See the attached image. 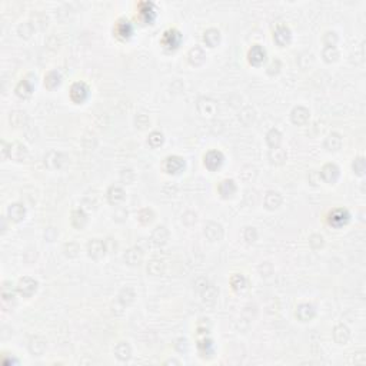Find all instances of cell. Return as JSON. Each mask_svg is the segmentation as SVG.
<instances>
[{"instance_id":"24","label":"cell","mask_w":366,"mask_h":366,"mask_svg":"<svg viewBox=\"0 0 366 366\" xmlns=\"http://www.w3.org/2000/svg\"><path fill=\"white\" fill-rule=\"evenodd\" d=\"M282 202H283V198L277 190H268L263 198V205L268 210H276L277 207H280Z\"/></svg>"},{"instance_id":"28","label":"cell","mask_w":366,"mask_h":366,"mask_svg":"<svg viewBox=\"0 0 366 366\" xmlns=\"http://www.w3.org/2000/svg\"><path fill=\"white\" fill-rule=\"evenodd\" d=\"M169 230L166 226H156L152 232V242L155 246H165L169 242Z\"/></svg>"},{"instance_id":"34","label":"cell","mask_w":366,"mask_h":366,"mask_svg":"<svg viewBox=\"0 0 366 366\" xmlns=\"http://www.w3.org/2000/svg\"><path fill=\"white\" fill-rule=\"evenodd\" d=\"M220 39H222V35L218 29L215 27H210L207 29L205 33H203V42L206 43V46L209 47H216V46L220 43Z\"/></svg>"},{"instance_id":"59","label":"cell","mask_w":366,"mask_h":366,"mask_svg":"<svg viewBox=\"0 0 366 366\" xmlns=\"http://www.w3.org/2000/svg\"><path fill=\"white\" fill-rule=\"evenodd\" d=\"M10 147H12V143H7L6 140H1V158L3 159L10 156Z\"/></svg>"},{"instance_id":"21","label":"cell","mask_w":366,"mask_h":366,"mask_svg":"<svg viewBox=\"0 0 366 366\" xmlns=\"http://www.w3.org/2000/svg\"><path fill=\"white\" fill-rule=\"evenodd\" d=\"M123 260L129 266H137L143 260V251L137 246H132L123 253Z\"/></svg>"},{"instance_id":"29","label":"cell","mask_w":366,"mask_h":366,"mask_svg":"<svg viewBox=\"0 0 366 366\" xmlns=\"http://www.w3.org/2000/svg\"><path fill=\"white\" fill-rule=\"evenodd\" d=\"M35 91V80H30L29 77H24L22 79L19 83H18V86H16V94L19 96V97H23V99H26V97H29V96H32V93Z\"/></svg>"},{"instance_id":"23","label":"cell","mask_w":366,"mask_h":366,"mask_svg":"<svg viewBox=\"0 0 366 366\" xmlns=\"http://www.w3.org/2000/svg\"><path fill=\"white\" fill-rule=\"evenodd\" d=\"M70 223H72V226L74 229L82 230V229L88 225V213H86L82 207H77V209L72 210Z\"/></svg>"},{"instance_id":"43","label":"cell","mask_w":366,"mask_h":366,"mask_svg":"<svg viewBox=\"0 0 366 366\" xmlns=\"http://www.w3.org/2000/svg\"><path fill=\"white\" fill-rule=\"evenodd\" d=\"M135 292H133V289L132 288H123L122 291H120V293H119V302L123 305V306H129L133 300H135Z\"/></svg>"},{"instance_id":"49","label":"cell","mask_w":366,"mask_h":366,"mask_svg":"<svg viewBox=\"0 0 366 366\" xmlns=\"http://www.w3.org/2000/svg\"><path fill=\"white\" fill-rule=\"evenodd\" d=\"M33 32H35V26L30 22L20 23L19 27H18V33H19V36L23 37V39H29L33 35Z\"/></svg>"},{"instance_id":"39","label":"cell","mask_w":366,"mask_h":366,"mask_svg":"<svg viewBox=\"0 0 366 366\" xmlns=\"http://www.w3.org/2000/svg\"><path fill=\"white\" fill-rule=\"evenodd\" d=\"M146 271H147V274H152V276H160L165 272V263L160 259H152V260H149V263L146 266Z\"/></svg>"},{"instance_id":"31","label":"cell","mask_w":366,"mask_h":366,"mask_svg":"<svg viewBox=\"0 0 366 366\" xmlns=\"http://www.w3.org/2000/svg\"><path fill=\"white\" fill-rule=\"evenodd\" d=\"M13 160L16 162H24V160L29 158V150L27 147L20 143V142H15L12 143V147H10V156Z\"/></svg>"},{"instance_id":"3","label":"cell","mask_w":366,"mask_h":366,"mask_svg":"<svg viewBox=\"0 0 366 366\" xmlns=\"http://www.w3.org/2000/svg\"><path fill=\"white\" fill-rule=\"evenodd\" d=\"M136 18L143 24H152L156 19V7L152 1H140L137 4Z\"/></svg>"},{"instance_id":"25","label":"cell","mask_w":366,"mask_h":366,"mask_svg":"<svg viewBox=\"0 0 366 366\" xmlns=\"http://www.w3.org/2000/svg\"><path fill=\"white\" fill-rule=\"evenodd\" d=\"M187 60L192 66H202L206 60L205 50L201 46H193L187 52Z\"/></svg>"},{"instance_id":"53","label":"cell","mask_w":366,"mask_h":366,"mask_svg":"<svg viewBox=\"0 0 366 366\" xmlns=\"http://www.w3.org/2000/svg\"><path fill=\"white\" fill-rule=\"evenodd\" d=\"M309 245L313 248V249H320L323 245H325V238L320 235V233H312L309 236Z\"/></svg>"},{"instance_id":"7","label":"cell","mask_w":366,"mask_h":366,"mask_svg":"<svg viewBox=\"0 0 366 366\" xmlns=\"http://www.w3.org/2000/svg\"><path fill=\"white\" fill-rule=\"evenodd\" d=\"M113 32L114 36H116L117 39H120V40H128V39L132 37V35H133V32H135V26H133V23L130 22L129 19L122 18V19H119V20L116 22V24H114Z\"/></svg>"},{"instance_id":"19","label":"cell","mask_w":366,"mask_h":366,"mask_svg":"<svg viewBox=\"0 0 366 366\" xmlns=\"http://www.w3.org/2000/svg\"><path fill=\"white\" fill-rule=\"evenodd\" d=\"M106 199L109 202V205L112 206H119L125 199H126V192L123 190L122 186L113 184L108 189L106 192Z\"/></svg>"},{"instance_id":"10","label":"cell","mask_w":366,"mask_h":366,"mask_svg":"<svg viewBox=\"0 0 366 366\" xmlns=\"http://www.w3.org/2000/svg\"><path fill=\"white\" fill-rule=\"evenodd\" d=\"M274 43L280 47H285L292 42V30L286 24H277L274 30Z\"/></svg>"},{"instance_id":"17","label":"cell","mask_w":366,"mask_h":366,"mask_svg":"<svg viewBox=\"0 0 366 366\" xmlns=\"http://www.w3.org/2000/svg\"><path fill=\"white\" fill-rule=\"evenodd\" d=\"M196 108H198V112L205 117H212L218 112L216 102L212 100L210 97H201L196 103Z\"/></svg>"},{"instance_id":"44","label":"cell","mask_w":366,"mask_h":366,"mask_svg":"<svg viewBox=\"0 0 366 366\" xmlns=\"http://www.w3.org/2000/svg\"><path fill=\"white\" fill-rule=\"evenodd\" d=\"M322 42H323L325 47H336L338 42H339V36L335 30H328L322 36Z\"/></svg>"},{"instance_id":"20","label":"cell","mask_w":366,"mask_h":366,"mask_svg":"<svg viewBox=\"0 0 366 366\" xmlns=\"http://www.w3.org/2000/svg\"><path fill=\"white\" fill-rule=\"evenodd\" d=\"M311 119V112L305 106H295L291 110V120L296 126H303L309 122Z\"/></svg>"},{"instance_id":"6","label":"cell","mask_w":366,"mask_h":366,"mask_svg":"<svg viewBox=\"0 0 366 366\" xmlns=\"http://www.w3.org/2000/svg\"><path fill=\"white\" fill-rule=\"evenodd\" d=\"M319 176L322 178V181L328 184H335V183L339 181V176H341V169L336 163L333 162H329V163H325L322 166L319 172Z\"/></svg>"},{"instance_id":"1","label":"cell","mask_w":366,"mask_h":366,"mask_svg":"<svg viewBox=\"0 0 366 366\" xmlns=\"http://www.w3.org/2000/svg\"><path fill=\"white\" fill-rule=\"evenodd\" d=\"M160 45L167 52H175L176 49H179V46L182 45V33L175 27L165 30L162 35V39H160Z\"/></svg>"},{"instance_id":"12","label":"cell","mask_w":366,"mask_h":366,"mask_svg":"<svg viewBox=\"0 0 366 366\" xmlns=\"http://www.w3.org/2000/svg\"><path fill=\"white\" fill-rule=\"evenodd\" d=\"M295 316L300 322H311L316 316V308H315V305H312L309 302L299 303L296 306V311H295Z\"/></svg>"},{"instance_id":"9","label":"cell","mask_w":366,"mask_h":366,"mask_svg":"<svg viewBox=\"0 0 366 366\" xmlns=\"http://www.w3.org/2000/svg\"><path fill=\"white\" fill-rule=\"evenodd\" d=\"M225 162V155L218 150V149H212L209 152H206L205 156H203V165L206 166V169L209 170H218Z\"/></svg>"},{"instance_id":"56","label":"cell","mask_w":366,"mask_h":366,"mask_svg":"<svg viewBox=\"0 0 366 366\" xmlns=\"http://www.w3.org/2000/svg\"><path fill=\"white\" fill-rule=\"evenodd\" d=\"M182 222L186 226H193L198 222V215L195 212H192V210H187V212L183 213Z\"/></svg>"},{"instance_id":"5","label":"cell","mask_w":366,"mask_h":366,"mask_svg":"<svg viewBox=\"0 0 366 366\" xmlns=\"http://www.w3.org/2000/svg\"><path fill=\"white\" fill-rule=\"evenodd\" d=\"M89 94H91V89L85 82H74L70 86V91H69V96H70L72 102H74L77 105L86 102Z\"/></svg>"},{"instance_id":"35","label":"cell","mask_w":366,"mask_h":366,"mask_svg":"<svg viewBox=\"0 0 366 366\" xmlns=\"http://www.w3.org/2000/svg\"><path fill=\"white\" fill-rule=\"evenodd\" d=\"M62 83V74L57 70H50L45 74V88L49 91L56 89Z\"/></svg>"},{"instance_id":"14","label":"cell","mask_w":366,"mask_h":366,"mask_svg":"<svg viewBox=\"0 0 366 366\" xmlns=\"http://www.w3.org/2000/svg\"><path fill=\"white\" fill-rule=\"evenodd\" d=\"M203 233L209 242H220L223 239L225 230H223V226L218 222H207Z\"/></svg>"},{"instance_id":"54","label":"cell","mask_w":366,"mask_h":366,"mask_svg":"<svg viewBox=\"0 0 366 366\" xmlns=\"http://www.w3.org/2000/svg\"><path fill=\"white\" fill-rule=\"evenodd\" d=\"M210 329H212V323H210V320L207 319V318H203V319H199L198 322V326H196V330H198V333L199 335H207L209 332H210Z\"/></svg>"},{"instance_id":"61","label":"cell","mask_w":366,"mask_h":366,"mask_svg":"<svg viewBox=\"0 0 366 366\" xmlns=\"http://www.w3.org/2000/svg\"><path fill=\"white\" fill-rule=\"evenodd\" d=\"M6 229H7V226H6V218L3 216V218H1V233H4Z\"/></svg>"},{"instance_id":"32","label":"cell","mask_w":366,"mask_h":366,"mask_svg":"<svg viewBox=\"0 0 366 366\" xmlns=\"http://www.w3.org/2000/svg\"><path fill=\"white\" fill-rule=\"evenodd\" d=\"M46 341L40 336H33L30 341H29V352L33 355V356H42L46 352Z\"/></svg>"},{"instance_id":"57","label":"cell","mask_w":366,"mask_h":366,"mask_svg":"<svg viewBox=\"0 0 366 366\" xmlns=\"http://www.w3.org/2000/svg\"><path fill=\"white\" fill-rule=\"evenodd\" d=\"M128 219V209L126 207H117L113 213V220L117 223H123Z\"/></svg>"},{"instance_id":"37","label":"cell","mask_w":366,"mask_h":366,"mask_svg":"<svg viewBox=\"0 0 366 366\" xmlns=\"http://www.w3.org/2000/svg\"><path fill=\"white\" fill-rule=\"evenodd\" d=\"M266 145L269 146V149H274V147H279L280 143H282V133L279 129L276 128H272L268 133H266Z\"/></svg>"},{"instance_id":"33","label":"cell","mask_w":366,"mask_h":366,"mask_svg":"<svg viewBox=\"0 0 366 366\" xmlns=\"http://www.w3.org/2000/svg\"><path fill=\"white\" fill-rule=\"evenodd\" d=\"M268 158H269L271 165H274V166H282V165L288 160V153H286V150H285L283 147L279 146V147H274V149H271V150H269Z\"/></svg>"},{"instance_id":"40","label":"cell","mask_w":366,"mask_h":366,"mask_svg":"<svg viewBox=\"0 0 366 366\" xmlns=\"http://www.w3.org/2000/svg\"><path fill=\"white\" fill-rule=\"evenodd\" d=\"M201 295H202V299H203L205 303H215L216 299H218V295H219V291L215 288V285L209 283L205 289L201 292Z\"/></svg>"},{"instance_id":"18","label":"cell","mask_w":366,"mask_h":366,"mask_svg":"<svg viewBox=\"0 0 366 366\" xmlns=\"http://www.w3.org/2000/svg\"><path fill=\"white\" fill-rule=\"evenodd\" d=\"M196 348H198V352H199V356L203 358V359H210L213 358V353H215V343L210 338L207 336H203L201 338L198 343H196Z\"/></svg>"},{"instance_id":"36","label":"cell","mask_w":366,"mask_h":366,"mask_svg":"<svg viewBox=\"0 0 366 366\" xmlns=\"http://www.w3.org/2000/svg\"><path fill=\"white\" fill-rule=\"evenodd\" d=\"M229 283H230V288L235 292H242L248 286V279L245 277V274H233L230 276V279H229Z\"/></svg>"},{"instance_id":"60","label":"cell","mask_w":366,"mask_h":366,"mask_svg":"<svg viewBox=\"0 0 366 366\" xmlns=\"http://www.w3.org/2000/svg\"><path fill=\"white\" fill-rule=\"evenodd\" d=\"M175 346H176V349H178L179 352H183V350L186 352V350H187V341H186V339H178Z\"/></svg>"},{"instance_id":"27","label":"cell","mask_w":366,"mask_h":366,"mask_svg":"<svg viewBox=\"0 0 366 366\" xmlns=\"http://www.w3.org/2000/svg\"><path fill=\"white\" fill-rule=\"evenodd\" d=\"M332 335H333V339H335V342L338 343V345H346V343L349 342V339H350V329L346 325L339 323V325H336L333 328Z\"/></svg>"},{"instance_id":"47","label":"cell","mask_w":366,"mask_h":366,"mask_svg":"<svg viewBox=\"0 0 366 366\" xmlns=\"http://www.w3.org/2000/svg\"><path fill=\"white\" fill-rule=\"evenodd\" d=\"M352 170H353V173L358 175V176H364V175H365L366 162L364 156H359V158L353 159V162H352Z\"/></svg>"},{"instance_id":"41","label":"cell","mask_w":366,"mask_h":366,"mask_svg":"<svg viewBox=\"0 0 366 366\" xmlns=\"http://www.w3.org/2000/svg\"><path fill=\"white\" fill-rule=\"evenodd\" d=\"M322 59L326 63H335V62L339 60V50L336 47H323Z\"/></svg>"},{"instance_id":"48","label":"cell","mask_w":366,"mask_h":366,"mask_svg":"<svg viewBox=\"0 0 366 366\" xmlns=\"http://www.w3.org/2000/svg\"><path fill=\"white\" fill-rule=\"evenodd\" d=\"M163 142H165V136H163V133L159 132V130H153V132H150L149 136H147V143H149L152 147H159V146L163 145Z\"/></svg>"},{"instance_id":"2","label":"cell","mask_w":366,"mask_h":366,"mask_svg":"<svg viewBox=\"0 0 366 366\" xmlns=\"http://www.w3.org/2000/svg\"><path fill=\"white\" fill-rule=\"evenodd\" d=\"M326 220H328V225L332 226L335 229H339L345 226L349 220H350V213L348 209L345 207H336V209H332L328 216H326Z\"/></svg>"},{"instance_id":"50","label":"cell","mask_w":366,"mask_h":366,"mask_svg":"<svg viewBox=\"0 0 366 366\" xmlns=\"http://www.w3.org/2000/svg\"><path fill=\"white\" fill-rule=\"evenodd\" d=\"M135 126H136L139 130L147 129V128L150 126V119H149V116L143 113L136 114V117H135Z\"/></svg>"},{"instance_id":"30","label":"cell","mask_w":366,"mask_h":366,"mask_svg":"<svg viewBox=\"0 0 366 366\" xmlns=\"http://www.w3.org/2000/svg\"><path fill=\"white\" fill-rule=\"evenodd\" d=\"M323 146L328 152H338L342 147V136L336 132H330L325 139Z\"/></svg>"},{"instance_id":"8","label":"cell","mask_w":366,"mask_h":366,"mask_svg":"<svg viewBox=\"0 0 366 366\" xmlns=\"http://www.w3.org/2000/svg\"><path fill=\"white\" fill-rule=\"evenodd\" d=\"M86 251H88V256L94 259V260H99L102 259L106 252H108V248H106V242L103 239H99V238H93L88 242V246H86Z\"/></svg>"},{"instance_id":"62","label":"cell","mask_w":366,"mask_h":366,"mask_svg":"<svg viewBox=\"0 0 366 366\" xmlns=\"http://www.w3.org/2000/svg\"><path fill=\"white\" fill-rule=\"evenodd\" d=\"M165 364H166V365H169V364H175V365H179L181 362H179V361H175V359H169V361H166Z\"/></svg>"},{"instance_id":"15","label":"cell","mask_w":366,"mask_h":366,"mask_svg":"<svg viewBox=\"0 0 366 366\" xmlns=\"http://www.w3.org/2000/svg\"><path fill=\"white\" fill-rule=\"evenodd\" d=\"M266 57L268 53L262 45H253L248 52V62L252 66H260L262 63H265Z\"/></svg>"},{"instance_id":"46","label":"cell","mask_w":366,"mask_h":366,"mask_svg":"<svg viewBox=\"0 0 366 366\" xmlns=\"http://www.w3.org/2000/svg\"><path fill=\"white\" fill-rule=\"evenodd\" d=\"M63 252H65V256L69 257V259H74L79 256V252H80V246L76 243V242H68L65 243L63 246Z\"/></svg>"},{"instance_id":"42","label":"cell","mask_w":366,"mask_h":366,"mask_svg":"<svg viewBox=\"0 0 366 366\" xmlns=\"http://www.w3.org/2000/svg\"><path fill=\"white\" fill-rule=\"evenodd\" d=\"M16 292H18V289L13 288V283H12V282H9V280L3 282V285H1V297H3L4 302L13 300L15 296H16Z\"/></svg>"},{"instance_id":"26","label":"cell","mask_w":366,"mask_h":366,"mask_svg":"<svg viewBox=\"0 0 366 366\" xmlns=\"http://www.w3.org/2000/svg\"><path fill=\"white\" fill-rule=\"evenodd\" d=\"M236 190H238V186H236V182L233 179H223L222 182L218 184V192H219L220 198H223V199L233 198Z\"/></svg>"},{"instance_id":"55","label":"cell","mask_w":366,"mask_h":366,"mask_svg":"<svg viewBox=\"0 0 366 366\" xmlns=\"http://www.w3.org/2000/svg\"><path fill=\"white\" fill-rule=\"evenodd\" d=\"M280 69H282V62L279 60V59H272L271 60V63L268 65V68H266V73L269 74V76H274V74H277L279 72H280Z\"/></svg>"},{"instance_id":"52","label":"cell","mask_w":366,"mask_h":366,"mask_svg":"<svg viewBox=\"0 0 366 366\" xmlns=\"http://www.w3.org/2000/svg\"><path fill=\"white\" fill-rule=\"evenodd\" d=\"M120 182L125 183V184H132V183L135 182V179H136V175H135V172L132 170V169H123L122 172H120Z\"/></svg>"},{"instance_id":"4","label":"cell","mask_w":366,"mask_h":366,"mask_svg":"<svg viewBox=\"0 0 366 366\" xmlns=\"http://www.w3.org/2000/svg\"><path fill=\"white\" fill-rule=\"evenodd\" d=\"M37 288H39V282L35 277H30V276L20 277L18 285H16L18 293L23 297H32L36 293Z\"/></svg>"},{"instance_id":"13","label":"cell","mask_w":366,"mask_h":366,"mask_svg":"<svg viewBox=\"0 0 366 366\" xmlns=\"http://www.w3.org/2000/svg\"><path fill=\"white\" fill-rule=\"evenodd\" d=\"M66 162H68V156L57 150H52L45 156V165L52 170L62 169L66 165Z\"/></svg>"},{"instance_id":"45","label":"cell","mask_w":366,"mask_h":366,"mask_svg":"<svg viewBox=\"0 0 366 366\" xmlns=\"http://www.w3.org/2000/svg\"><path fill=\"white\" fill-rule=\"evenodd\" d=\"M26 119H27V116L22 110H15V112H12L10 116H9V120H10L12 126H15V128L23 126L26 123Z\"/></svg>"},{"instance_id":"51","label":"cell","mask_w":366,"mask_h":366,"mask_svg":"<svg viewBox=\"0 0 366 366\" xmlns=\"http://www.w3.org/2000/svg\"><path fill=\"white\" fill-rule=\"evenodd\" d=\"M259 238V233H257V229L253 228V226H246L243 229V239L248 242V243H255Z\"/></svg>"},{"instance_id":"22","label":"cell","mask_w":366,"mask_h":366,"mask_svg":"<svg viewBox=\"0 0 366 366\" xmlns=\"http://www.w3.org/2000/svg\"><path fill=\"white\" fill-rule=\"evenodd\" d=\"M113 353L120 362H128L132 358V346L126 341H120L113 348Z\"/></svg>"},{"instance_id":"58","label":"cell","mask_w":366,"mask_h":366,"mask_svg":"<svg viewBox=\"0 0 366 366\" xmlns=\"http://www.w3.org/2000/svg\"><path fill=\"white\" fill-rule=\"evenodd\" d=\"M207 285H209V280H207L206 277H199V279H196V282H195V289L201 293Z\"/></svg>"},{"instance_id":"38","label":"cell","mask_w":366,"mask_h":366,"mask_svg":"<svg viewBox=\"0 0 366 366\" xmlns=\"http://www.w3.org/2000/svg\"><path fill=\"white\" fill-rule=\"evenodd\" d=\"M156 218V213L152 207H143L137 212V220L142 223V225H150Z\"/></svg>"},{"instance_id":"11","label":"cell","mask_w":366,"mask_h":366,"mask_svg":"<svg viewBox=\"0 0 366 366\" xmlns=\"http://www.w3.org/2000/svg\"><path fill=\"white\" fill-rule=\"evenodd\" d=\"M184 169V159L178 156V155H172L167 156L163 162V170L167 175H179Z\"/></svg>"},{"instance_id":"16","label":"cell","mask_w":366,"mask_h":366,"mask_svg":"<svg viewBox=\"0 0 366 366\" xmlns=\"http://www.w3.org/2000/svg\"><path fill=\"white\" fill-rule=\"evenodd\" d=\"M7 219L13 223H20L23 219L26 218V207L22 203L19 202H15V203H10L7 206Z\"/></svg>"}]
</instances>
